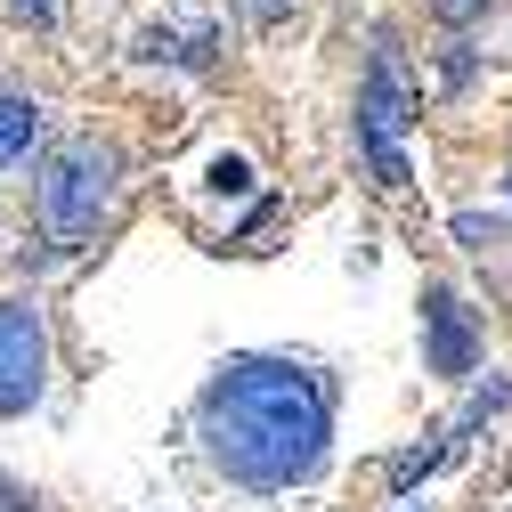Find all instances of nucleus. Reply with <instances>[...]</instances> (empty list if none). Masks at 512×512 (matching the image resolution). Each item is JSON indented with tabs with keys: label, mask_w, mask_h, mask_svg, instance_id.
<instances>
[{
	"label": "nucleus",
	"mask_w": 512,
	"mask_h": 512,
	"mask_svg": "<svg viewBox=\"0 0 512 512\" xmlns=\"http://www.w3.org/2000/svg\"><path fill=\"white\" fill-rule=\"evenodd\" d=\"M9 17H17V25H49L57 0H9Z\"/></svg>",
	"instance_id": "f8f14e48"
},
{
	"label": "nucleus",
	"mask_w": 512,
	"mask_h": 512,
	"mask_svg": "<svg viewBox=\"0 0 512 512\" xmlns=\"http://www.w3.org/2000/svg\"><path fill=\"white\" fill-rule=\"evenodd\" d=\"M114 179H122V155L106 139H74L57 147L49 171H41V220L57 236H90L106 212H114Z\"/></svg>",
	"instance_id": "7ed1b4c3"
},
{
	"label": "nucleus",
	"mask_w": 512,
	"mask_h": 512,
	"mask_svg": "<svg viewBox=\"0 0 512 512\" xmlns=\"http://www.w3.org/2000/svg\"><path fill=\"white\" fill-rule=\"evenodd\" d=\"M204 456L236 488H293L326 464V431H334V391L293 358H228L204 399H196Z\"/></svg>",
	"instance_id": "f257e3e1"
},
{
	"label": "nucleus",
	"mask_w": 512,
	"mask_h": 512,
	"mask_svg": "<svg viewBox=\"0 0 512 512\" xmlns=\"http://www.w3.org/2000/svg\"><path fill=\"white\" fill-rule=\"evenodd\" d=\"M407 122H415V90H407V57L399 41L382 33L374 57H366V90H358V147H366V171L374 187H407Z\"/></svg>",
	"instance_id": "f03ea898"
},
{
	"label": "nucleus",
	"mask_w": 512,
	"mask_h": 512,
	"mask_svg": "<svg viewBox=\"0 0 512 512\" xmlns=\"http://www.w3.org/2000/svg\"><path fill=\"white\" fill-rule=\"evenodd\" d=\"M456 236H464V244H472V252H488V244H496V236H504V228H496V220H488V212H456Z\"/></svg>",
	"instance_id": "9d476101"
},
{
	"label": "nucleus",
	"mask_w": 512,
	"mask_h": 512,
	"mask_svg": "<svg viewBox=\"0 0 512 512\" xmlns=\"http://www.w3.org/2000/svg\"><path fill=\"white\" fill-rule=\"evenodd\" d=\"M33 139H41V106H33L25 90H0V171L25 163V155H33Z\"/></svg>",
	"instance_id": "423d86ee"
},
{
	"label": "nucleus",
	"mask_w": 512,
	"mask_h": 512,
	"mask_svg": "<svg viewBox=\"0 0 512 512\" xmlns=\"http://www.w3.org/2000/svg\"><path fill=\"white\" fill-rule=\"evenodd\" d=\"M488 9H496V0H439V17H447V25H480Z\"/></svg>",
	"instance_id": "9b49d317"
},
{
	"label": "nucleus",
	"mask_w": 512,
	"mask_h": 512,
	"mask_svg": "<svg viewBox=\"0 0 512 512\" xmlns=\"http://www.w3.org/2000/svg\"><path fill=\"white\" fill-rule=\"evenodd\" d=\"M504 399H512V382H488V391H480V399L464 407V423H456V439H464V431H480L488 415H504Z\"/></svg>",
	"instance_id": "6e6552de"
},
{
	"label": "nucleus",
	"mask_w": 512,
	"mask_h": 512,
	"mask_svg": "<svg viewBox=\"0 0 512 512\" xmlns=\"http://www.w3.org/2000/svg\"><path fill=\"white\" fill-rule=\"evenodd\" d=\"M0 512H33V496H25V488H9V480H0Z\"/></svg>",
	"instance_id": "4468645a"
},
{
	"label": "nucleus",
	"mask_w": 512,
	"mask_h": 512,
	"mask_svg": "<svg viewBox=\"0 0 512 512\" xmlns=\"http://www.w3.org/2000/svg\"><path fill=\"white\" fill-rule=\"evenodd\" d=\"M212 187H220V196H244V187H252V163H244V155H220V163H212Z\"/></svg>",
	"instance_id": "1a4fd4ad"
},
{
	"label": "nucleus",
	"mask_w": 512,
	"mask_h": 512,
	"mask_svg": "<svg viewBox=\"0 0 512 512\" xmlns=\"http://www.w3.org/2000/svg\"><path fill=\"white\" fill-rule=\"evenodd\" d=\"M423 358H431V374H447V382L480 366V317L464 309V293H447V285L423 293Z\"/></svg>",
	"instance_id": "39448f33"
},
{
	"label": "nucleus",
	"mask_w": 512,
	"mask_h": 512,
	"mask_svg": "<svg viewBox=\"0 0 512 512\" xmlns=\"http://www.w3.org/2000/svg\"><path fill=\"white\" fill-rule=\"evenodd\" d=\"M447 456H456V447H407V456L391 464V488H415V480H431Z\"/></svg>",
	"instance_id": "0eeeda50"
},
{
	"label": "nucleus",
	"mask_w": 512,
	"mask_h": 512,
	"mask_svg": "<svg viewBox=\"0 0 512 512\" xmlns=\"http://www.w3.org/2000/svg\"><path fill=\"white\" fill-rule=\"evenodd\" d=\"M49 391V326L33 301H0V415H25Z\"/></svg>",
	"instance_id": "20e7f679"
},
{
	"label": "nucleus",
	"mask_w": 512,
	"mask_h": 512,
	"mask_svg": "<svg viewBox=\"0 0 512 512\" xmlns=\"http://www.w3.org/2000/svg\"><path fill=\"white\" fill-rule=\"evenodd\" d=\"M244 17L252 25H277V17H293V0H244Z\"/></svg>",
	"instance_id": "ddd939ff"
}]
</instances>
